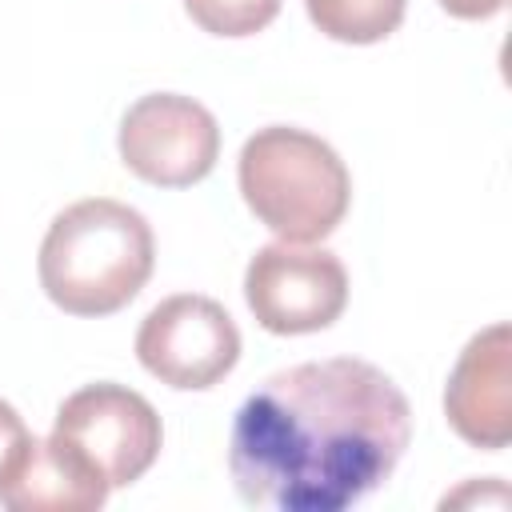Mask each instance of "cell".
Masks as SVG:
<instances>
[{"label": "cell", "mask_w": 512, "mask_h": 512, "mask_svg": "<svg viewBox=\"0 0 512 512\" xmlns=\"http://www.w3.org/2000/svg\"><path fill=\"white\" fill-rule=\"evenodd\" d=\"M412 440L408 396L356 356L272 372L236 412L228 472L240 500L340 512L376 492Z\"/></svg>", "instance_id": "cell-1"}, {"label": "cell", "mask_w": 512, "mask_h": 512, "mask_svg": "<svg viewBox=\"0 0 512 512\" xmlns=\"http://www.w3.org/2000/svg\"><path fill=\"white\" fill-rule=\"evenodd\" d=\"M156 264L148 220L108 196L68 204L40 244V288L72 316H112L140 296Z\"/></svg>", "instance_id": "cell-2"}, {"label": "cell", "mask_w": 512, "mask_h": 512, "mask_svg": "<svg viewBox=\"0 0 512 512\" xmlns=\"http://www.w3.org/2000/svg\"><path fill=\"white\" fill-rule=\"evenodd\" d=\"M240 196L252 216L288 244L332 236L352 200V176L340 152L288 124H268L240 148Z\"/></svg>", "instance_id": "cell-3"}, {"label": "cell", "mask_w": 512, "mask_h": 512, "mask_svg": "<svg viewBox=\"0 0 512 512\" xmlns=\"http://www.w3.org/2000/svg\"><path fill=\"white\" fill-rule=\"evenodd\" d=\"M52 436L76 448L108 480V488H128L156 464L164 428L140 392L104 380L84 384L56 408Z\"/></svg>", "instance_id": "cell-4"}, {"label": "cell", "mask_w": 512, "mask_h": 512, "mask_svg": "<svg viewBox=\"0 0 512 512\" xmlns=\"http://www.w3.org/2000/svg\"><path fill=\"white\" fill-rule=\"evenodd\" d=\"M244 300L264 332L304 336L340 320L348 304V272L340 256L300 244H268L248 260Z\"/></svg>", "instance_id": "cell-5"}, {"label": "cell", "mask_w": 512, "mask_h": 512, "mask_svg": "<svg viewBox=\"0 0 512 512\" xmlns=\"http://www.w3.org/2000/svg\"><path fill=\"white\" fill-rule=\"evenodd\" d=\"M136 360L168 388H212L240 360V328L212 296L180 292L144 316Z\"/></svg>", "instance_id": "cell-6"}, {"label": "cell", "mask_w": 512, "mask_h": 512, "mask_svg": "<svg viewBox=\"0 0 512 512\" xmlns=\"http://www.w3.org/2000/svg\"><path fill=\"white\" fill-rule=\"evenodd\" d=\"M120 160L156 188H188L204 180L220 156L216 116L180 92L140 96L120 120Z\"/></svg>", "instance_id": "cell-7"}, {"label": "cell", "mask_w": 512, "mask_h": 512, "mask_svg": "<svg viewBox=\"0 0 512 512\" xmlns=\"http://www.w3.org/2000/svg\"><path fill=\"white\" fill-rule=\"evenodd\" d=\"M444 412L460 440L484 452H500L512 440V332L488 324L476 332L444 388Z\"/></svg>", "instance_id": "cell-8"}, {"label": "cell", "mask_w": 512, "mask_h": 512, "mask_svg": "<svg viewBox=\"0 0 512 512\" xmlns=\"http://www.w3.org/2000/svg\"><path fill=\"white\" fill-rule=\"evenodd\" d=\"M108 492V480L56 436L28 432L0 468V504L12 512H96Z\"/></svg>", "instance_id": "cell-9"}, {"label": "cell", "mask_w": 512, "mask_h": 512, "mask_svg": "<svg viewBox=\"0 0 512 512\" xmlns=\"http://www.w3.org/2000/svg\"><path fill=\"white\" fill-rule=\"evenodd\" d=\"M408 0H304L312 24L340 44L388 40L404 20Z\"/></svg>", "instance_id": "cell-10"}, {"label": "cell", "mask_w": 512, "mask_h": 512, "mask_svg": "<svg viewBox=\"0 0 512 512\" xmlns=\"http://www.w3.org/2000/svg\"><path fill=\"white\" fill-rule=\"evenodd\" d=\"M184 12L204 32L240 40V36L264 32L276 20L280 0H184Z\"/></svg>", "instance_id": "cell-11"}, {"label": "cell", "mask_w": 512, "mask_h": 512, "mask_svg": "<svg viewBox=\"0 0 512 512\" xmlns=\"http://www.w3.org/2000/svg\"><path fill=\"white\" fill-rule=\"evenodd\" d=\"M28 436V428H24V420H20V412L12 408V404H4L0 400V468L8 464V456L20 448V440Z\"/></svg>", "instance_id": "cell-12"}, {"label": "cell", "mask_w": 512, "mask_h": 512, "mask_svg": "<svg viewBox=\"0 0 512 512\" xmlns=\"http://www.w3.org/2000/svg\"><path fill=\"white\" fill-rule=\"evenodd\" d=\"M508 0H440V8L456 20H488L496 12H504Z\"/></svg>", "instance_id": "cell-13"}]
</instances>
